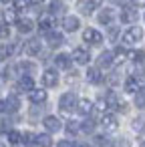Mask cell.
<instances>
[{"mask_svg": "<svg viewBox=\"0 0 145 147\" xmlns=\"http://www.w3.org/2000/svg\"><path fill=\"white\" fill-rule=\"evenodd\" d=\"M79 26H81V20H79L77 16L67 14V16L63 18V28H65L67 32H75V30H79Z\"/></svg>", "mask_w": 145, "mask_h": 147, "instance_id": "obj_8", "label": "cell"}, {"mask_svg": "<svg viewBox=\"0 0 145 147\" xmlns=\"http://www.w3.org/2000/svg\"><path fill=\"white\" fill-rule=\"evenodd\" d=\"M0 147H4V143H0Z\"/></svg>", "mask_w": 145, "mask_h": 147, "instance_id": "obj_43", "label": "cell"}, {"mask_svg": "<svg viewBox=\"0 0 145 147\" xmlns=\"http://www.w3.org/2000/svg\"><path fill=\"white\" fill-rule=\"evenodd\" d=\"M143 18H145V14H143Z\"/></svg>", "mask_w": 145, "mask_h": 147, "instance_id": "obj_44", "label": "cell"}, {"mask_svg": "<svg viewBox=\"0 0 145 147\" xmlns=\"http://www.w3.org/2000/svg\"><path fill=\"white\" fill-rule=\"evenodd\" d=\"M95 127H97L95 119H85V121L81 123V131H83V133H93Z\"/></svg>", "mask_w": 145, "mask_h": 147, "instance_id": "obj_32", "label": "cell"}, {"mask_svg": "<svg viewBox=\"0 0 145 147\" xmlns=\"http://www.w3.org/2000/svg\"><path fill=\"white\" fill-rule=\"evenodd\" d=\"M93 109H95L93 101H89V99H79V103H77V111H79L81 115H91Z\"/></svg>", "mask_w": 145, "mask_h": 147, "instance_id": "obj_23", "label": "cell"}, {"mask_svg": "<svg viewBox=\"0 0 145 147\" xmlns=\"http://www.w3.org/2000/svg\"><path fill=\"white\" fill-rule=\"evenodd\" d=\"M71 59H73L77 65H89V61H91V53H89L87 49H83V47H77V49L73 51Z\"/></svg>", "mask_w": 145, "mask_h": 147, "instance_id": "obj_5", "label": "cell"}, {"mask_svg": "<svg viewBox=\"0 0 145 147\" xmlns=\"http://www.w3.org/2000/svg\"><path fill=\"white\" fill-rule=\"evenodd\" d=\"M113 65H115V63H113V53L105 51V53L99 55V59H97V67H99V69H109V67H113Z\"/></svg>", "mask_w": 145, "mask_h": 147, "instance_id": "obj_17", "label": "cell"}, {"mask_svg": "<svg viewBox=\"0 0 145 147\" xmlns=\"http://www.w3.org/2000/svg\"><path fill=\"white\" fill-rule=\"evenodd\" d=\"M42 125H45V129L49 131V133H57V131H61V119L59 117H55V115H49V117H45L42 119Z\"/></svg>", "mask_w": 145, "mask_h": 147, "instance_id": "obj_7", "label": "cell"}, {"mask_svg": "<svg viewBox=\"0 0 145 147\" xmlns=\"http://www.w3.org/2000/svg\"><path fill=\"white\" fill-rule=\"evenodd\" d=\"M63 42H65V36H63L59 30H51V32L47 34V45H49L51 49H59Z\"/></svg>", "mask_w": 145, "mask_h": 147, "instance_id": "obj_9", "label": "cell"}, {"mask_svg": "<svg viewBox=\"0 0 145 147\" xmlns=\"http://www.w3.org/2000/svg\"><path fill=\"white\" fill-rule=\"evenodd\" d=\"M129 59H131L137 67H143V65H145V51H131V53H129Z\"/></svg>", "mask_w": 145, "mask_h": 147, "instance_id": "obj_27", "label": "cell"}, {"mask_svg": "<svg viewBox=\"0 0 145 147\" xmlns=\"http://www.w3.org/2000/svg\"><path fill=\"white\" fill-rule=\"evenodd\" d=\"M4 107H6V113H16L20 109V99L16 95H8L4 99Z\"/></svg>", "mask_w": 145, "mask_h": 147, "instance_id": "obj_18", "label": "cell"}, {"mask_svg": "<svg viewBox=\"0 0 145 147\" xmlns=\"http://www.w3.org/2000/svg\"><path fill=\"white\" fill-rule=\"evenodd\" d=\"M57 147H77L73 141H69V139H63V141H59L57 143Z\"/></svg>", "mask_w": 145, "mask_h": 147, "instance_id": "obj_40", "label": "cell"}, {"mask_svg": "<svg viewBox=\"0 0 145 147\" xmlns=\"http://www.w3.org/2000/svg\"><path fill=\"white\" fill-rule=\"evenodd\" d=\"M16 87H18V91L30 93V91L34 89V79H32V77H28V75H22V77L18 79V83H16Z\"/></svg>", "mask_w": 145, "mask_h": 147, "instance_id": "obj_16", "label": "cell"}, {"mask_svg": "<svg viewBox=\"0 0 145 147\" xmlns=\"http://www.w3.org/2000/svg\"><path fill=\"white\" fill-rule=\"evenodd\" d=\"M34 141H36V135L34 133H22V143H26V145H34Z\"/></svg>", "mask_w": 145, "mask_h": 147, "instance_id": "obj_36", "label": "cell"}, {"mask_svg": "<svg viewBox=\"0 0 145 147\" xmlns=\"http://www.w3.org/2000/svg\"><path fill=\"white\" fill-rule=\"evenodd\" d=\"M18 69L22 71V75L32 77V75H34V71H36V65H34V63H30V61H22V63L18 65Z\"/></svg>", "mask_w": 145, "mask_h": 147, "instance_id": "obj_28", "label": "cell"}, {"mask_svg": "<svg viewBox=\"0 0 145 147\" xmlns=\"http://www.w3.org/2000/svg\"><path fill=\"white\" fill-rule=\"evenodd\" d=\"M129 59V51L125 49V47H117L115 51H113V63L115 65H121V63H125Z\"/></svg>", "mask_w": 145, "mask_h": 147, "instance_id": "obj_22", "label": "cell"}, {"mask_svg": "<svg viewBox=\"0 0 145 147\" xmlns=\"http://www.w3.org/2000/svg\"><path fill=\"white\" fill-rule=\"evenodd\" d=\"M55 65H57V69L69 71V69H71V65H73V59H71L67 53H61V55H57V57H55Z\"/></svg>", "mask_w": 145, "mask_h": 147, "instance_id": "obj_14", "label": "cell"}, {"mask_svg": "<svg viewBox=\"0 0 145 147\" xmlns=\"http://www.w3.org/2000/svg\"><path fill=\"white\" fill-rule=\"evenodd\" d=\"M65 10H67V6H65V2L63 0H53V2L49 4V14H65Z\"/></svg>", "mask_w": 145, "mask_h": 147, "instance_id": "obj_24", "label": "cell"}, {"mask_svg": "<svg viewBox=\"0 0 145 147\" xmlns=\"http://www.w3.org/2000/svg\"><path fill=\"white\" fill-rule=\"evenodd\" d=\"M28 99H30V103L40 105V103L47 101V91H45V89H32V91L28 93Z\"/></svg>", "mask_w": 145, "mask_h": 147, "instance_id": "obj_21", "label": "cell"}, {"mask_svg": "<svg viewBox=\"0 0 145 147\" xmlns=\"http://www.w3.org/2000/svg\"><path fill=\"white\" fill-rule=\"evenodd\" d=\"M2 14H4V24H8V22H16V20H18V10H16L14 6H12V8H6Z\"/></svg>", "mask_w": 145, "mask_h": 147, "instance_id": "obj_30", "label": "cell"}, {"mask_svg": "<svg viewBox=\"0 0 145 147\" xmlns=\"http://www.w3.org/2000/svg\"><path fill=\"white\" fill-rule=\"evenodd\" d=\"M42 85L45 87H57L59 85V73H57V69H47L42 73Z\"/></svg>", "mask_w": 145, "mask_h": 147, "instance_id": "obj_6", "label": "cell"}, {"mask_svg": "<svg viewBox=\"0 0 145 147\" xmlns=\"http://www.w3.org/2000/svg\"><path fill=\"white\" fill-rule=\"evenodd\" d=\"M131 127H133V131H135V133H139V135H145V115H139V117H135V119L131 121Z\"/></svg>", "mask_w": 145, "mask_h": 147, "instance_id": "obj_25", "label": "cell"}, {"mask_svg": "<svg viewBox=\"0 0 145 147\" xmlns=\"http://www.w3.org/2000/svg\"><path fill=\"white\" fill-rule=\"evenodd\" d=\"M131 4H133L135 8H143V6H145V0H131Z\"/></svg>", "mask_w": 145, "mask_h": 147, "instance_id": "obj_41", "label": "cell"}, {"mask_svg": "<svg viewBox=\"0 0 145 147\" xmlns=\"http://www.w3.org/2000/svg\"><path fill=\"white\" fill-rule=\"evenodd\" d=\"M113 18H115V10H113V8H103V10H99V16H97L99 24H111Z\"/></svg>", "mask_w": 145, "mask_h": 147, "instance_id": "obj_19", "label": "cell"}, {"mask_svg": "<svg viewBox=\"0 0 145 147\" xmlns=\"http://www.w3.org/2000/svg\"><path fill=\"white\" fill-rule=\"evenodd\" d=\"M97 0H77V8H79V12L81 14H85V16H91L95 10H97Z\"/></svg>", "mask_w": 145, "mask_h": 147, "instance_id": "obj_4", "label": "cell"}, {"mask_svg": "<svg viewBox=\"0 0 145 147\" xmlns=\"http://www.w3.org/2000/svg\"><path fill=\"white\" fill-rule=\"evenodd\" d=\"M0 2H10V0H0Z\"/></svg>", "mask_w": 145, "mask_h": 147, "instance_id": "obj_42", "label": "cell"}, {"mask_svg": "<svg viewBox=\"0 0 145 147\" xmlns=\"http://www.w3.org/2000/svg\"><path fill=\"white\" fill-rule=\"evenodd\" d=\"M34 145H36V147H51V145H53V139H51L49 133H40V135H36Z\"/></svg>", "mask_w": 145, "mask_h": 147, "instance_id": "obj_29", "label": "cell"}, {"mask_svg": "<svg viewBox=\"0 0 145 147\" xmlns=\"http://www.w3.org/2000/svg\"><path fill=\"white\" fill-rule=\"evenodd\" d=\"M103 73H101V69L99 67H89V71H87V81L89 83H93V85H99V83H103Z\"/></svg>", "mask_w": 145, "mask_h": 147, "instance_id": "obj_15", "label": "cell"}, {"mask_svg": "<svg viewBox=\"0 0 145 147\" xmlns=\"http://www.w3.org/2000/svg\"><path fill=\"white\" fill-rule=\"evenodd\" d=\"M8 141L12 143V145H18L20 141H22V133H18V131H8Z\"/></svg>", "mask_w": 145, "mask_h": 147, "instance_id": "obj_34", "label": "cell"}, {"mask_svg": "<svg viewBox=\"0 0 145 147\" xmlns=\"http://www.w3.org/2000/svg\"><path fill=\"white\" fill-rule=\"evenodd\" d=\"M40 49H42V45H40L38 38H30V40H26V45H24V53H26L28 57H36V55L40 53Z\"/></svg>", "mask_w": 145, "mask_h": 147, "instance_id": "obj_11", "label": "cell"}, {"mask_svg": "<svg viewBox=\"0 0 145 147\" xmlns=\"http://www.w3.org/2000/svg\"><path fill=\"white\" fill-rule=\"evenodd\" d=\"M53 26H55V18H53V14H45V16H40V20H38V30H40V32L49 34V32L53 30Z\"/></svg>", "mask_w": 145, "mask_h": 147, "instance_id": "obj_10", "label": "cell"}, {"mask_svg": "<svg viewBox=\"0 0 145 147\" xmlns=\"http://www.w3.org/2000/svg\"><path fill=\"white\" fill-rule=\"evenodd\" d=\"M123 89H125V93H129V95H137V93L141 91V83H139L135 77H129V79H125Z\"/></svg>", "mask_w": 145, "mask_h": 147, "instance_id": "obj_12", "label": "cell"}, {"mask_svg": "<svg viewBox=\"0 0 145 147\" xmlns=\"http://www.w3.org/2000/svg\"><path fill=\"white\" fill-rule=\"evenodd\" d=\"M81 131V123H77V121H69L67 123V133L69 135H77Z\"/></svg>", "mask_w": 145, "mask_h": 147, "instance_id": "obj_33", "label": "cell"}, {"mask_svg": "<svg viewBox=\"0 0 145 147\" xmlns=\"http://www.w3.org/2000/svg\"><path fill=\"white\" fill-rule=\"evenodd\" d=\"M95 107H97L99 111H103V113H107V109H109V105H107V101H105V99H99V101L95 103Z\"/></svg>", "mask_w": 145, "mask_h": 147, "instance_id": "obj_37", "label": "cell"}, {"mask_svg": "<svg viewBox=\"0 0 145 147\" xmlns=\"http://www.w3.org/2000/svg\"><path fill=\"white\" fill-rule=\"evenodd\" d=\"M135 20H137V12H135L133 8H123V10H121V22L131 24V22H135Z\"/></svg>", "mask_w": 145, "mask_h": 147, "instance_id": "obj_26", "label": "cell"}, {"mask_svg": "<svg viewBox=\"0 0 145 147\" xmlns=\"http://www.w3.org/2000/svg\"><path fill=\"white\" fill-rule=\"evenodd\" d=\"M8 34H10L8 24H0V38H8Z\"/></svg>", "mask_w": 145, "mask_h": 147, "instance_id": "obj_38", "label": "cell"}, {"mask_svg": "<svg viewBox=\"0 0 145 147\" xmlns=\"http://www.w3.org/2000/svg\"><path fill=\"white\" fill-rule=\"evenodd\" d=\"M135 105L139 109H145V89H141L137 95H135Z\"/></svg>", "mask_w": 145, "mask_h": 147, "instance_id": "obj_35", "label": "cell"}, {"mask_svg": "<svg viewBox=\"0 0 145 147\" xmlns=\"http://www.w3.org/2000/svg\"><path fill=\"white\" fill-rule=\"evenodd\" d=\"M83 40H85L87 45L99 47V45L103 42V34H101L99 30H95V28H85V30H83Z\"/></svg>", "mask_w": 145, "mask_h": 147, "instance_id": "obj_3", "label": "cell"}, {"mask_svg": "<svg viewBox=\"0 0 145 147\" xmlns=\"http://www.w3.org/2000/svg\"><path fill=\"white\" fill-rule=\"evenodd\" d=\"M143 38V28L141 26H131L123 32V42L125 45H137Z\"/></svg>", "mask_w": 145, "mask_h": 147, "instance_id": "obj_2", "label": "cell"}, {"mask_svg": "<svg viewBox=\"0 0 145 147\" xmlns=\"http://www.w3.org/2000/svg\"><path fill=\"white\" fill-rule=\"evenodd\" d=\"M117 36H119V28H117V26H111V28H109V38L115 40Z\"/></svg>", "mask_w": 145, "mask_h": 147, "instance_id": "obj_39", "label": "cell"}, {"mask_svg": "<svg viewBox=\"0 0 145 147\" xmlns=\"http://www.w3.org/2000/svg\"><path fill=\"white\" fill-rule=\"evenodd\" d=\"M16 28H18V32L28 34V32L34 30V22H32L30 18H18V20H16Z\"/></svg>", "mask_w": 145, "mask_h": 147, "instance_id": "obj_20", "label": "cell"}, {"mask_svg": "<svg viewBox=\"0 0 145 147\" xmlns=\"http://www.w3.org/2000/svg\"><path fill=\"white\" fill-rule=\"evenodd\" d=\"M101 125H103L107 131H115V129L119 127L117 117H115L113 113H103V117H101Z\"/></svg>", "mask_w": 145, "mask_h": 147, "instance_id": "obj_13", "label": "cell"}, {"mask_svg": "<svg viewBox=\"0 0 145 147\" xmlns=\"http://www.w3.org/2000/svg\"><path fill=\"white\" fill-rule=\"evenodd\" d=\"M77 103H79V99H77L75 93H65V95H61V99H59V109H61L63 113H71V111L77 109Z\"/></svg>", "mask_w": 145, "mask_h": 147, "instance_id": "obj_1", "label": "cell"}, {"mask_svg": "<svg viewBox=\"0 0 145 147\" xmlns=\"http://www.w3.org/2000/svg\"><path fill=\"white\" fill-rule=\"evenodd\" d=\"M12 53H14V47L12 45H0V61H6Z\"/></svg>", "mask_w": 145, "mask_h": 147, "instance_id": "obj_31", "label": "cell"}]
</instances>
